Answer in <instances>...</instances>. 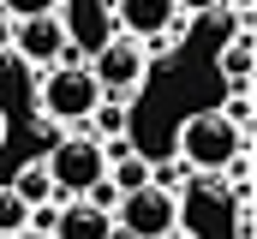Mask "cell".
I'll list each match as a JSON object with an SVG mask.
<instances>
[{
    "instance_id": "6da1fadb",
    "label": "cell",
    "mask_w": 257,
    "mask_h": 239,
    "mask_svg": "<svg viewBox=\"0 0 257 239\" xmlns=\"http://www.w3.org/2000/svg\"><path fill=\"white\" fill-rule=\"evenodd\" d=\"M96 78L84 60H54V66H36V120L48 126H84V114L96 108Z\"/></svg>"
},
{
    "instance_id": "7a4b0ae2",
    "label": "cell",
    "mask_w": 257,
    "mask_h": 239,
    "mask_svg": "<svg viewBox=\"0 0 257 239\" xmlns=\"http://www.w3.org/2000/svg\"><path fill=\"white\" fill-rule=\"evenodd\" d=\"M48 179H54V197H84L96 179H108L102 138H90L84 126H66L48 144Z\"/></svg>"
},
{
    "instance_id": "3957f363",
    "label": "cell",
    "mask_w": 257,
    "mask_h": 239,
    "mask_svg": "<svg viewBox=\"0 0 257 239\" xmlns=\"http://www.w3.org/2000/svg\"><path fill=\"white\" fill-rule=\"evenodd\" d=\"M233 150H251V138L245 132H233L221 108H209V114H192L180 126V138H174V156L192 168V174H221L227 162H233Z\"/></svg>"
},
{
    "instance_id": "277c9868",
    "label": "cell",
    "mask_w": 257,
    "mask_h": 239,
    "mask_svg": "<svg viewBox=\"0 0 257 239\" xmlns=\"http://www.w3.org/2000/svg\"><path fill=\"white\" fill-rule=\"evenodd\" d=\"M84 66H90V78H96V90H102V96H120V102H132V96L150 84V66H156V60L144 54V42H138V36L114 30V36H108L96 54L84 60Z\"/></svg>"
},
{
    "instance_id": "5b68a950",
    "label": "cell",
    "mask_w": 257,
    "mask_h": 239,
    "mask_svg": "<svg viewBox=\"0 0 257 239\" xmlns=\"http://www.w3.org/2000/svg\"><path fill=\"white\" fill-rule=\"evenodd\" d=\"M114 227H126L132 239H174V233H180V191H162V185L120 191Z\"/></svg>"
},
{
    "instance_id": "8992f818",
    "label": "cell",
    "mask_w": 257,
    "mask_h": 239,
    "mask_svg": "<svg viewBox=\"0 0 257 239\" xmlns=\"http://www.w3.org/2000/svg\"><path fill=\"white\" fill-rule=\"evenodd\" d=\"M54 18H60V30H66V48L78 60H90L120 24H114V0H60L54 6Z\"/></svg>"
},
{
    "instance_id": "52a82bcc",
    "label": "cell",
    "mask_w": 257,
    "mask_h": 239,
    "mask_svg": "<svg viewBox=\"0 0 257 239\" xmlns=\"http://www.w3.org/2000/svg\"><path fill=\"white\" fill-rule=\"evenodd\" d=\"M6 54H18L24 66H54V60H78L66 48V30L54 12H30V18H12V48Z\"/></svg>"
},
{
    "instance_id": "ba28073f",
    "label": "cell",
    "mask_w": 257,
    "mask_h": 239,
    "mask_svg": "<svg viewBox=\"0 0 257 239\" xmlns=\"http://www.w3.org/2000/svg\"><path fill=\"white\" fill-rule=\"evenodd\" d=\"M114 227V209H102V203H90V197H60V209H54V239H108Z\"/></svg>"
},
{
    "instance_id": "9c48e42d",
    "label": "cell",
    "mask_w": 257,
    "mask_h": 239,
    "mask_svg": "<svg viewBox=\"0 0 257 239\" xmlns=\"http://www.w3.org/2000/svg\"><path fill=\"white\" fill-rule=\"evenodd\" d=\"M251 66H257V36H251V24H239L215 48V72L227 78V90H251Z\"/></svg>"
},
{
    "instance_id": "30bf717a",
    "label": "cell",
    "mask_w": 257,
    "mask_h": 239,
    "mask_svg": "<svg viewBox=\"0 0 257 239\" xmlns=\"http://www.w3.org/2000/svg\"><path fill=\"white\" fill-rule=\"evenodd\" d=\"M174 0H114V24L126 30V36H156V30H168L174 24Z\"/></svg>"
},
{
    "instance_id": "8fae6325",
    "label": "cell",
    "mask_w": 257,
    "mask_h": 239,
    "mask_svg": "<svg viewBox=\"0 0 257 239\" xmlns=\"http://www.w3.org/2000/svg\"><path fill=\"white\" fill-rule=\"evenodd\" d=\"M84 132H90V138H126V132H132V102L96 96V108L84 114Z\"/></svg>"
},
{
    "instance_id": "7c38bea8",
    "label": "cell",
    "mask_w": 257,
    "mask_h": 239,
    "mask_svg": "<svg viewBox=\"0 0 257 239\" xmlns=\"http://www.w3.org/2000/svg\"><path fill=\"white\" fill-rule=\"evenodd\" d=\"M6 185H12L24 203H60V197H54V179H48V162H42V156H36V162H24V168L6 179Z\"/></svg>"
},
{
    "instance_id": "4fadbf2b",
    "label": "cell",
    "mask_w": 257,
    "mask_h": 239,
    "mask_svg": "<svg viewBox=\"0 0 257 239\" xmlns=\"http://www.w3.org/2000/svg\"><path fill=\"white\" fill-rule=\"evenodd\" d=\"M108 185H114V191H138V185H150V156H144V150L114 156V162H108Z\"/></svg>"
},
{
    "instance_id": "5bb4252c",
    "label": "cell",
    "mask_w": 257,
    "mask_h": 239,
    "mask_svg": "<svg viewBox=\"0 0 257 239\" xmlns=\"http://www.w3.org/2000/svg\"><path fill=\"white\" fill-rule=\"evenodd\" d=\"M221 120H227L233 132H245V138H251V120H257L251 90H227V102H221Z\"/></svg>"
},
{
    "instance_id": "9a60e30c",
    "label": "cell",
    "mask_w": 257,
    "mask_h": 239,
    "mask_svg": "<svg viewBox=\"0 0 257 239\" xmlns=\"http://www.w3.org/2000/svg\"><path fill=\"white\" fill-rule=\"evenodd\" d=\"M18 227H30V203H24L12 185H0V239L18 233Z\"/></svg>"
},
{
    "instance_id": "2e32d148",
    "label": "cell",
    "mask_w": 257,
    "mask_h": 239,
    "mask_svg": "<svg viewBox=\"0 0 257 239\" xmlns=\"http://www.w3.org/2000/svg\"><path fill=\"white\" fill-rule=\"evenodd\" d=\"M186 179H192V168H186V162H180V156H174V162H162V168H156V162H150V185H162V191H180V185H186Z\"/></svg>"
},
{
    "instance_id": "e0dca14e",
    "label": "cell",
    "mask_w": 257,
    "mask_h": 239,
    "mask_svg": "<svg viewBox=\"0 0 257 239\" xmlns=\"http://www.w3.org/2000/svg\"><path fill=\"white\" fill-rule=\"evenodd\" d=\"M60 0H0V12L6 18H30V12H54Z\"/></svg>"
},
{
    "instance_id": "ac0fdd59",
    "label": "cell",
    "mask_w": 257,
    "mask_h": 239,
    "mask_svg": "<svg viewBox=\"0 0 257 239\" xmlns=\"http://www.w3.org/2000/svg\"><path fill=\"white\" fill-rule=\"evenodd\" d=\"M174 6H180V12H192V18H203V12H215L221 0H174Z\"/></svg>"
},
{
    "instance_id": "d6986e66",
    "label": "cell",
    "mask_w": 257,
    "mask_h": 239,
    "mask_svg": "<svg viewBox=\"0 0 257 239\" xmlns=\"http://www.w3.org/2000/svg\"><path fill=\"white\" fill-rule=\"evenodd\" d=\"M6 48H12V18L0 12V54H6Z\"/></svg>"
},
{
    "instance_id": "ffe728a7",
    "label": "cell",
    "mask_w": 257,
    "mask_h": 239,
    "mask_svg": "<svg viewBox=\"0 0 257 239\" xmlns=\"http://www.w3.org/2000/svg\"><path fill=\"white\" fill-rule=\"evenodd\" d=\"M6 239H54V233H42V227H18V233H6Z\"/></svg>"
},
{
    "instance_id": "44dd1931",
    "label": "cell",
    "mask_w": 257,
    "mask_h": 239,
    "mask_svg": "<svg viewBox=\"0 0 257 239\" xmlns=\"http://www.w3.org/2000/svg\"><path fill=\"white\" fill-rule=\"evenodd\" d=\"M0 150H6V114H0Z\"/></svg>"
}]
</instances>
